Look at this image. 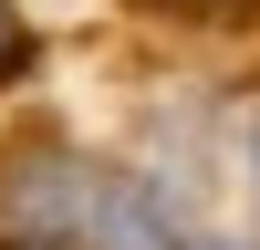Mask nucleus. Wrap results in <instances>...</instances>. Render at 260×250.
Returning a JSON list of instances; mask_svg holds the SVG:
<instances>
[{"instance_id":"obj_1","label":"nucleus","mask_w":260,"mask_h":250,"mask_svg":"<svg viewBox=\"0 0 260 250\" xmlns=\"http://www.w3.org/2000/svg\"><path fill=\"white\" fill-rule=\"evenodd\" d=\"M11 63H21V21L0 11V73H11Z\"/></svg>"},{"instance_id":"obj_2","label":"nucleus","mask_w":260,"mask_h":250,"mask_svg":"<svg viewBox=\"0 0 260 250\" xmlns=\"http://www.w3.org/2000/svg\"><path fill=\"white\" fill-rule=\"evenodd\" d=\"M208 11H229V0H208Z\"/></svg>"}]
</instances>
